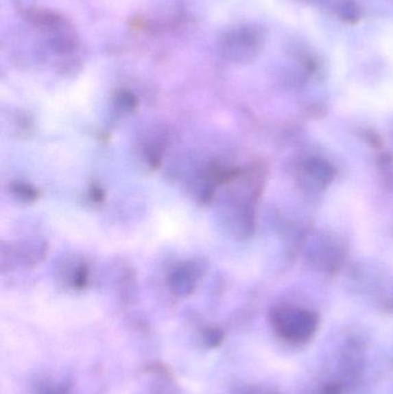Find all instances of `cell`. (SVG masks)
Listing matches in <instances>:
<instances>
[{"label": "cell", "mask_w": 393, "mask_h": 394, "mask_svg": "<svg viewBox=\"0 0 393 394\" xmlns=\"http://www.w3.org/2000/svg\"><path fill=\"white\" fill-rule=\"evenodd\" d=\"M335 15L347 23H357L361 19L362 12L353 0H340L335 5Z\"/></svg>", "instance_id": "cell-3"}, {"label": "cell", "mask_w": 393, "mask_h": 394, "mask_svg": "<svg viewBox=\"0 0 393 394\" xmlns=\"http://www.w3.org/2000/svg\"><path fill=\"white\" fill-rule=\"evenodd\" d=\"M27 19L34 25L47 28H57L64 23V20L60 16L45 10H30L27 14Z\"/></svg>", "instance_id": "cell-4"}, {"label": "cell", "mask_w": 393, "mask_h": 394, "mask_svg": "<svg viewBox=\"0 0 393 394\" xmlns=\"http://www.w3.org/2000/svg\"><path fill=\"white\" fill-rule=\"evenodd\" d=\"M274 327L282 337L300 341L311 337L316 327V318L311 312L281 310L274 316Z\"/></svg>", "instance_id": "cell-2"}, {"label": "cell", "mask_w": 393, "mask_h": 394, "mask_svg": "<svg viewBox=\"0 0 393 394\" xmlns=\"http://www.w3.org/2000/svg\"><path fill=\"white\" fill-rule=\"evenodd\" d=\"M311 171L316 178L321 180H328L332 176L331 169L323 161H316L314 165L311 166Z\"/></svg>", "instance_id": "cell-5"}, {"label": "cell", "mask_w": 393, "mask_h": 394, "mask_svg": "<svg viewBox=\"0 0 393 394\" xmlns=\"http://www.w3.org/2000/svg\"><path fill=\"white\" fill-rule=\"evenodd\" d=\"M263 42L262 29L254 25H242L224 35L222 49L232 60H250L261 50Z\"/></svg>", "instance_id": "cell-1"}]
</instances>
